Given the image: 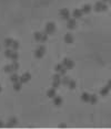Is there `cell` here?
Listing matches in <instances>:
<instances>
[{
	"label": "cell",
	"instance_id": "6da1fadb",
	"mask_svg": "<svg viewBox=\"0 0 111 129\" xmlns=\"http://www.w3.org/2000/svg\"><path fill=\"white\" fill-rule=\"evenodd\" d=\"M94 10L97 12H101V11H107L108 10V4L105 3V2H103V1H98L97 3L94 4Z\"/></svg>",
	"mask_w": 111,
	"mask_h": 129
},
{
	"label": "cell",
	"instance_id": "7a4b0ae2",
	"mask_svg": "<svg viewBox=\"0 0 111 129\" xmlns=\"http://www.w3.org/2000/svg\"><path fill=\"white\" fill-rule=\"evenodd\" d=\"M45 53H46V48L43 45H39L35 51V56L37 59H41V58H43Z\"/></svg>",
	"mask_w": 111,
	"mask_h": 129
},
{
	"label": "cell",
	"instance_id": "3957f363",
	"mask_svg": "<svg viewBox=\"0 0 111 129\" xmlns=\"http://www.w3.org/2000/svg\"><path fill=\"white\" fill-rule=\"evenodd\" d=\"M62 65H63L67 69H72V68L74 67V62L72 61L71 59L66 58V59H63V61H62Z\"/></svg>",
	"mask_w": 111,
	"mask_h": 129
},
{
	"label": "cell",
	"instance_id": "277c9868",
	"mask_svg": "<svg viewBox=\"0 0 111 129\" xmlns=\"http://www.w3.org/2000/svg\"><path fill=\"white\" fill-rule=\"evenodd\" d=\"M45 31L48 33V34H53L55 31H56V24L53 22H48L47 24H46Z\"/></svg>",
	"mask_w": 111,
	"mask_h": 129
},
{
	"label": "cell",
	"instance_id": "5b68a950",
	"mask_svg": "<svg viewBox=\"0 0 111 129\" xmlns=\"http://www.w3.org/2000/svg\"><path fill=\"white\" fill-rule=\"evenodd\" d=\"M60 17H61V19H63V20H69L70 19V12H69V10L68 9H61L60 10Z\"/></svg>",
	"mask_w": 111,
	"mask_h": 129
},
{
	"label": "cell",
	"instance_id": "8992f818",
	"mask_svg": "<svg viewBox=\"0 0 111 129\" xmlns=\"http://www.w3.org/2000/svg\"><path fill=\"white\" fill-rule=\"evenodd\" d=\"M67 27H68V29L70 30H73L77 28V21L74 18H72V19H69L67 20Z\"/></svg>",
	"mask_w": 111,
	"mask_h": 129
},
{
	"label": "cell",
	"instance_id": "52a82bcc",
	"mask_svg": "<svg viewBox=\"0 0 111 129\" xmlns=\"http://www.w3.org/2000/svg\"><path fill=\"white\" fill-rule=\"evenodd\" d=\"M30 79H31V74L30 73H25V74H22V75L20 76L19 81L21 82L22 84H25V83H28Z\"/></svg>",
	"mask_w": 111,
	"mask_h": 129
},
{
	"label": "cell",
	"instance_id": "ba28073f",
	"mask_svg": "<svg viewBox=\"0 0 111 129\" xmlns=\"http://www.w3.org/2000/svg\"><path fill=\"white\" fill-rule=\"evenodd\" d=\"M63 40H64V42H66V43L71 44V43H73L74 38H73V35H72V34H70V33H67V34L63 37Z\"/></svg>",
	"mask_w": 111,
	"mask_h": 129
},
{
	"label": "cell",
	"instance_id": "9c48e42d",
	"mask_svg": "<svg viewBox=\"0 0 111 129\" xmlns=\"http://www.w3.org/2000/svg\"><path fill=\"white\" fill-rule=\"evenodd\" d=\"M82 14H83V12L81 11V9H74L73 12H72V17L74 19H80L82 17Z\"/></svg>",
	"mask_w": 111,
	"mask_h": 129
},
{
	"label": "cell",
	"instance_id": "30bf717a",
	"mask_svg": "<svg viewBox=\"0 0 111 129\" xmlns=\"http://www.w3.org/2000/svg\"><path fill=\"white\" fill-rule=\"evenodd\" d=\"M109 92H110V87L108 86V85H105V86H103L102 88L100 89V95L107 96V95H109Z\"/></svg>",
	"mask_w": 111,
	"mask_h": 129
},
{
	"label": "cell",
	"instance_id": "8fae6325",
	"mask_svg": "<svg viewBox=\"0 0 111 129\" xmlns=\"http://www.w3.org/2000/svg\"><path fill=\"white\" fill-rule=\"evenodd\" d=\"M17 123H18L17 118H16V117H11V118H9L7 126H8V127H15V126L17 125Z\"/></svg>",
	"mask_w": 111,
	"mask_h": 129
},
{
	"label": "cell",
	"instance_id": "7c38bea8",
	"mask_svg": "<svg viewBox=\"0 0 111 129\" xmlns=\"http://www.w3.org/2000/svg\"><path fill=\"white\" fill-rule=\"evenodd\" d=\"M53 104H55V106H61L62 105V98L60 96H55L53 97Z\"/></svg>",
	"mask_w": 111,
	"mask_h": 129
},
{
	"label": "cell",
	"instance_id": "4fadbf2b",
	"mask_svg": "<svg viewBox=\"0 0 111 129\" xmlns=\"http://www.w3.org/2000/svg\"><path fill=\"white\" fill-rule=\"evenodd\" d=\"M92 10V7L90 6V4H84V6H82L81 8V11L83 12V13H90Z\"/></svg>",
	"mask_w": 111,
	"mask_h": 129
},
{
	"label": "cell",
	"instance_id": "5bb4252c",
	"mask_svg": "<svg viewBox=\"0 0 111 129\" xmlns=\"http://www.w3.org/2000/svg\"><path fill=\"white\" fill-rule=\"evenodd\" d=\"M47 96L50 97V98H53L55 96H57V93H56V88H50L49 91L47 92Z\"/></svg>",
	"mask_w": 111,
	"mask_h": 129
},
{
	"label": "cell",
	"instance_id": "9a60e30c",
	"mask_svg": "<svg viewBox=\"0 0 111 129\" xmlns=\"http://www.w3.org/2000/svg\"><path fill=\"white\" fill-rule=\"evenodd\" d=\"M21 88H22V83L21 82H16V83H14V89L16 92H20L21 91Z\"/></svg>",
	"mask_w": 111,
	"mask_h": 129
},
{
	"label": "cell",
	"instance_id": "2e32d148",
	"mask_svg": "<svg viewBox=\"0 0 111 129\" xmlns=\"http://www.w3.org/2000/svg\"><path fill=\"white\" fill-rule=\"evenodd\" d=\"M69 82H70V78H69L67 75H63L62 77H61V84L62 85H66V86H68Z\"/></svg>",
	"mask_w": 111,
	"mask_h": 129
},
{
	"label": "cell",
	"instance_id": "e0dca14e",
	"mask_svg": "<svg viewBox=\"0 0 111 129\" xmlns=\"http://www.w3.org/2000/svg\"><path fill=\"white\" fill-rule=\"evenodd\" d=\"M89 99H90V94H88V93H83V94L81 95V100L84 103H89Z\"/></svg>",
	"mask_w": 111,
	"mask_h": 129
},
{
	"label": "cell",
	"instance_id": "ac0fdd59",
	"mask_svg": "<svg viewBox=\"0 0 111 129\" xmlns=\"http://www.w3.org/2000/svg\"><path fill=\"white\" fill-rule=\"evenodd\" d=\"M33 39H35L37 42H41V32L36 31V32L33 33Z\"/></svg>",
	"mask_w": 111,
	"mask_h": 129
},
{
	"label": "cell",
	"instance_id": "d6986e66",
	"mask_svg": "<svg viewBox=\"0 0 111 129\" xmlns=\"http://www.w3.org/2000/svg\"><path fill=\"white\" fill-rule=\"evenodd\" d=\"M19 78H20V76H18L16 73H14V74H11V75H10V81H11L12 83L19 82Z\"/></svg>",
	"mask_w": 111,
	"mask_h": 129
},
{
	"label": "cell",
	"instance_id": "ffe728a7",
	"mask_svg": "<svg viewBox=\"0 0 111 129\" xmlns=\"http://www.w3.org/2000/svg\"><path fill=\"white\" fill-rule=\"evenodd\" d=\"M97 102H98V97H97V95H90V99H89V103L90 104H92V105H94V104H97Z\"/></svg>",
	"mask_w": 111,
	"mask_h": 129
},
{
	"label": "cell",
	"instance_id": "44dd1931",
	"mask_svg": "<svg viewBox=\"0 0 111 129\" xmlns=\"http://www.w3.org/2000/svg\"><path fill=\"white\" fill-rule=\"evenodd\" d=\"M12 42H14V40H12V39L7 38L6 40H5V46H6V48H11Z\"/></svg>",
	"mask_w": 111,
	"mask_h": 129
},
{
	"label": "cell",
	"instance_id": "7402d4cb",
	"mask_svg": "<svg viewBox=\"0 0 111 129\" xmlns=\"http://www.w3.org/2000/svg\"><path fill=\"white\" fill-rule=\"evenodd\" d=\"M12 53H14V50H12V49H10V48H7V50L5 51V55H6V58H8V59L11 58Z\"/></svg>",
	"mask_w": 111,
	"mask_h": 129
},
{
	"label": "cell",
	"instance_id": "603a6c76",
	"mask_svg": "<svg viewBox=\"0 0 111 129\" xmlns=\"http://www.w3.org/2000/svg\"><path fill=\"white\" fill-rule=\"evenodd\" d=\"M68 86H69V88H70V89H74V88L77 87V83H76V81H74V79H70V82H69Z\"/></svg>",
	"mask_w": 111,
	"mask_h": 129
},
{
	"label": "cell",
	"instance_id": "cb8c5ba5",
	"mask_svg": "<svg viewBox=\"0 0 111 129\" xmlns=\"http://www.w3.org/2000/svg\"><path fill=\"white\" fill-rule=\"evenodd\" d=\"M48 40V33L46 32H41V42H47Z\"/></svg>",
	"mask_w": 111,
	"mask_h": 129
},
{
	"label": "cell",
	"instance_id": "d4e9b609",
	"mask_svg": "<svg viewBox=\"0 0 111 129\" xmlns=\"http://www.w3.org/2000/svg\"><path fill=\"white\" fill-rule=\"evenodd\" d=\"M19 46H20L19 42H18V41H14V42H12V45H11V49L14 51H17L18 49H19Z\"/></svg>",
	"mask_w": 111,
	"mask_h": 129
},
{
	"label": "cell",
	"instance_id": "484cf974",
	"mask_svg": "<svg viewBox=\"0 0 111 129\" xmlns=\"http://www.w3.org/2000/svg\"><path fill=\"white\" fill-rule=\"evenodd\" d=\"M11 66H12V69H14V71H18V69H19V67H20L19 63H18L17 61H14V62H12Z\"/></svg>",
	"mask_w": 111,
	"mask_h": 129
},
{
	"label": "cell",
	"instance_id": "4316f807",
	"mask_svg": "<svg viewBox=\"0 0 111 129\" xmlns=\"http://www.w3.org/2000/svg\"><path fill=\"white\" fill-rule=\"evenodd\" d=\"M64 67V66L62 65V64H57V65H55V71L57 72V73H60L61 69H62Z\"/></svg>",
	"mask_w": 111,
	"mask_h": 129
},
{
	"label": "cell",
	"instance_id": "83f0119b",
	"mask_svg": "<svg viewBox=\"0 0 111 129\" xmlns=\"http://www.w3.org/2000/svg\"><path fill=\"white\" fill-rule=\"evenodd\" d=\"M12 60V62L14 61H18V59H19V54L17 53V51H14V53H12V55H11V58H10Z\"/></svg>",
	"mask_w": 111,
	"mask_h": 129
},
{
	"label": "cell",
	"instance_id": "f1b7e54d",
	"mask_svg": "<svg viewBox=\"0 0 111 129\" xmlns=\"http://www.w3.org/2000/svg\"><path fill=\"white\" fill-rule=\"evenodd\" d=\"M60 85H61V81H53L52 82V87L53 88H59L60 87Z\"/></svg>",
	"mask_w": 111,
	"mask_h": 129
},
{
	"label": "cell",
	"instance_id": "f546056e",
	"mask_svg": "<svg viewBox=\"0 0 111 129\" xmlns=\"http://www.w3.org/2000/svg\"><path fill=\"white\" fill-rule=\"evenodd\" d=\"M5 72H6V73H12V72H14V69H12V66L11 65H6L5 66Z\"/></svg>",
	"mask_w": 111,
	"mask_h": 129
},
{
	"label": "cell",
	"instance_id": "4dcf8cb0",
	"mask_svg": "<svg viewBox=\"0 0 111 129\" xmlns=\"http://www.w3.org/2000/svg\"><path fill=\"white\" fill-rule=\"evenodd\" d=\"M61 77H62V76H61L60 74L57 73V74H55V75L52 76V79H53V81H61Z\"/></svg>",
	"mask_w": 111,
	"mask_h": 129
},
{
	"label": "cell",
	"instance_id": "1f68e13d",
	"mask_svg": "<svg viewBox=\"0 0 111 129\" xmlns=\"http://www.w3.org/2000/svg\"><path fill=\"white\" fill-rule=\"evenodd\" d=\"M107 85H108V86L110 87V89H111V78L109 79V81H108V84H107Z\"/></svg>",
	"mask_w": 111,
	"mask_h": 129
},
{
	"label": "cell",
	"instance_id": "d6a6232c",
	"mask_svg": "<svg viewBox=\"0 0 111 129\" xmlns=\"http://www.w3.org/2000/svg\"><path fill=\"white\" fill-rule=\"evenodd\" d=\"M4 127V123H2V120H0V128Z\"/></svg>",
	"mask_w": 111,
	"mask_h": 129
},
{
	"label": "cell",
	"instance_id": "836d02e7",
	"mask_svg": "<svg viewBox=\"0 0 111 129\" xmlns=\"http://www.w3.org/2000/svg\"><path fill=\"white\" fill-rule=\"evenodd\" d=\"M101 1H103V2H109V0H101Z\"/></svg>",
	"mask_w": 111,
	"mask_h": 129
},
{
	"label": "cell",
	"instance_id": "e575fe53",
	"mask_svg": "<svg viewBox=\"0 0 111 129\" xmlns=\"http://www.w3.org/2000/svg\"><path fill=\"white\" fill-rule=\"evenodd\" d=\"M1 91H2V87H1V85H0V93H1Z\"/></svg>",
	"mask_w": 111,
	"mask_h": 129
},
{
	"label": "cell",
	"instance_id": "d590c367",
	"mask_svg": "<svg viewBox=\"0 0 111 129\" xmlns=\"http://www.w3.org/2000/svg\"><path fill=\"white\" fill-rule=\"evenodd\" d=\"M109 3H110V4H111V0H109Z\"/></svg>",
	"mask_w": 111,
	"mask_h": 129
}]
</instances>
